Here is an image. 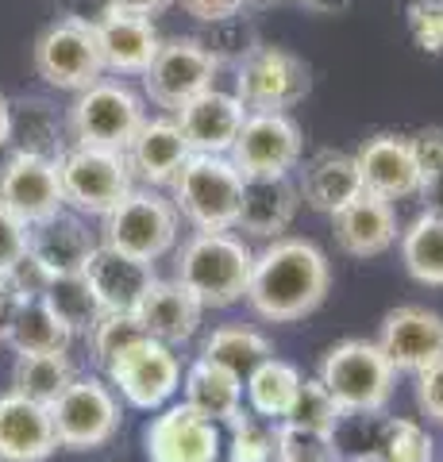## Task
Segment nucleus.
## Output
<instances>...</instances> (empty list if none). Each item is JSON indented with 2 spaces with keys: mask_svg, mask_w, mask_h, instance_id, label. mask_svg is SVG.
<instances>
[{
  "mask_svg": "<svg viewBox=\"0 0 443 462\" xmlns=\"http://www.w3.org/2000/svg\"><path fill=\"white\" fill-rule=\"evenodd\" d=\"M347 462H374V458H347Z\"/></svg>",
  "mask_w": 443,
  "mask_h": 462,
  "instance_id": "5fc2aeb1",
  "label": "nucleus"
},
{
  "mask_svg": "<svg viewBox=\"0 0 443 462\" xmlns=\"http://www.w3.org/2000/svg\"><path fill=\"white\" fill-rule=\"evenodd\" d=\"M220 424L205 420L189 404H170L147 428L151 462H220Z\"/></svg>",
  "mask_w": 443,
  "mask_h": 462,
  "instance_id": "dca6fc26",
  "label": "nucleus"
},
{
  "mask_svg": "<svg viewBox=\"0 0 443 462\" xmlns=\"http://www.w3.org/2000/svg\"><path fill=\"white\" fill-rule=\"evenodd\" d=\"M174 120L181 127L185 143L193 147V154H227L243 120H247V105L235 93H224L217 85H208L205 93L185 100L174 112Z\"/></svg>",
  "mask_w": 443,
  "mask_h": 462,
  "instance_id": "a211bd4d",
  "label": "nucleus"
},
{
  "mask_svg": "<svg viewBox=\"0 0 443 462\" xmlns=\"http://www.w3.org/2000/svg\"><path fill=\"white\" fill-rule=\"evenodd\" d=\"M85 282L93 285L97 300H101L105 312H135L139 300L147 297V289L159 282L154 263H143L124 251H112L105 243H97L93 258L85 263Z\"/></svg>",
  "mask_w": 443,
  "mask_h": 462,
  "instance_id": "b1692460",
  "label": "nucleus"
},
{
  "mask_svg": "<svg viewBox=\"0 0 443 462\" xmlns=\"http://www.w3.org/2000/svg\"><path fill=\"white\" fill-rule=\"evenodd\" d=\"M51 420L59 447L66 451H97L120 431V397L101 378H74L51 401Z\"/></svg>",
  "mask_w": 443,
  "mask_h": 462,
  "instance_id": "1a4fd4ad",
  "label": "nucleus"
},
{
  "mask_svg": "<svg viewBox=\"0 0 443 462\" xmlns=\"http://www.w3.org/2000/svg\"><path fill=\"white\" fill-rule=\"evenodd\" d=\"M16 305H20L16 289H12L8 278L0 273V343L8 339V328H12V316H16Z\"/></svg>",
  "mask_w": 443,
  "mask_h": 462,
  "instance_id": "09e8293b",
  "label": "nucleus"
},
{
  "mask_svg": "<svg viewBox=\"0 0 443 462\" xmlns=\"http://www.w3.org/2000/svg\"><path fill=\"white\" fill-rule=\"evenodd\" d=\"M32 62H35V74L51 89H62V93H81L93 81L105 78V58L93 32V20H81V16L54 20L35 39Z\"/></svg>",
  "mask_w": 443,
  "mask_h": 462,
  "instance_id": "6e6552de",
  "label": "nucleus"
},
{
  "mask_svg": "<svg viewBox=\"0 0 443 462\" xmlns=\"http://www.w3.org/2000/svg\"><path fill=\"white\" fill-rule=\"evenodd\" d=\"M185 8V16H193L197 23H217V20H227L235 12H247L243 0H178Z\"/></svg>",
  "mask_w": 443,
  "mask_h": 462,
  "instance_id": "de8ad7c7",
  "label": "nucleus"
},
{
  "mask_svg": "<svg viewBox=\"0 0 443 462\" xmlns=\"http://www.w3.org/2000/svg\"><path fill=\"white\" fill-rule=\"evenodd\" d=\"M201 42L212 51V58H217L220 66H239L243 58H247L254 47H259V32H254V23L243 16V12H235V16L227 20H217V23H205V35Z\"/></svg>",
  "mask_w": 443,
  "mask_h": 462,
  "instance_id": "4c0bfd02",
  "label": "nucleus"
},
{
  "mask_svg": "<svg viewBox=\"0 0 443 462\" xmlns=\"http://www.w3.org/2000/svg\"><path fill=\"white\" fill-rule=\"evenodd\" d=\"M374 462H432V436L405 416L382 420L374 439Z\"/></svg>",
  "mask_w": 443,
  "mask_h": 462,
  "instance_id": "c9c22d12",
  "label": "nucleus"
},
{
  "mask_svg": "<svg viewBox=\"0 0 443 462\" xmlns=\"http://www.w3.org/2000/svg\"><path fill=\"white\" fill-rule=\"evenodd\" d=\"M336 436L332 431L301 428V424H274V462H336Z\"/></svg>",
  "mask_w": 443,
  "mask_h": 462,
  "instance_id": "e433bc0d",
  "label": "nucleus"
},
{
  "mask_svg": "<svg viewBox=\"0 0 443 462\" xmlns=\"http://www.w3.org/2000/svg\"><path fill=\"white\" fill-rule=\"evenodd\" d=\"M181 389H185V404L212 424H232L243 416V378L208 363V358H197L189 366Z\"/></svg>",
  "mask_w": 443,
  "mask_h": 462,
  "instance_id": "cd10ccee",
  "label": "nucleus"
},
{
  "mask_svg": "<svg viewBox=\"0 0 443 462\" xmlns=\"http://www.w3.org/2000/svg\"><path fill=\"white\" fill-rule=\"evenodd\" d=\"M332 231H336L339 251L351 258H378L401 239L393 200L366 193V189L355 197L347 208H339L332 216Z\"/></svg>",
  "mask_w": 443,
  "mask_h": 462,
  "instance_id": "5701e85b",
  "label": "nucleus"
},
{
  "mask_svg": "<svg viewBox=\"0 0 443 462\" xmlns=\"http://www.w3.org/2000/svg\"><path fill=\"white\" fill-rule=\"evenodd\" d=\"M124 154L135 181L151 185V189H166L178 178V170L189 162L193 147L185 143L174 116H151V120L139 124V132L132 135Z\"/></svg>",
  "mask_w": 443,
  "mask_h": 462,
  "instance_id": "412c9836",
  "label": "nucleus"
},
{
  "mask_svg": "<svg viewBox=\"0 0 443 462\" xmlns=\"http://www.w3.org/2000/svg\"><path fill=\"white\" fill-rule=\"evenodd\" d=\"M170 189L181 220H189L197 231H235L243 173L227 154H189Z\"/></svg>",
  "mask_w": 443,
  "mask_h": 462,
  "instance_id": "20e7f679",
  "label": "nucleus"
},
{
  "mask_svg": "<svg viewBox=\"0 0 443 462\" xmlns=\"http://www.w3.org/2000/svg\"><path fill=\"white\" fill-rule=\"evenodd\" d=\"M374 343L393 363V370L420 374L436 358H443V316L420 305H397L382 316Z\"/></svg>",
  "mask_w": 443,
  "mask_h": 462,
  "instance_id": "2eb2a0df",
  "label": "nucleus"
},
{
  "mask_svg": "<svg viewBox=\"0 0 443 462\" xmlns=\"http://www.w3.org/2000/svg\"><path fill=\"white\" fill-rule=\"evenodd\" d=\"M397 247H401V263L412 282L443 289V212L424 208L417 220L401 231Z\"/></svg>",
  "mask_w": 443,
  "mask_h": 462,
  "instance_id": "c756f323",
  "label": "nucleus"
},
{
  "mask_svg": "<svg viewBox=\"0 0 443 462\" xmlns=\"http://www.w3.org/2000/svg\"><path fill=\"white\" fill-rule=\"evenodd\" d=\"M0 205L12 216H20L27 227L51 220L54 212H62L66 197H62L59 158L12 151L5 158V166H0Z\"/></svg>",
  "mask_w": 443,
  "mask_h": 462,
  "instance_id": "4468645a",
  "label": "nucleus"
},
{
  "mask_svg": "<svg viewBox=\"0 0 443 462\" xmlns=\"http://www.w3.org/2000/svg\"><path fill=\"white\" fill-rule=\"evenodd\" d=\"M135 316L151 339L178 346V343H189L201 331L205 305L174 278V282H154L147 289V297L139 300Z\"/></svg>",
  "mask_w": 443,
  "mask_h": 462,
  "instance_id": "393cba45",
  "label": "nucleus"
},
{
  "mask_svg": "<svg viewBox=\"0 0 443 462\" xmlns=\"http://www.w3.org/2000/svg\"><path fill=\"white\" fill-rule=\"evenodd\" d=\"M5 343L16 346V355H66L69 343H74V331L59 320V312L47 305V297H27L16 305Z\"/></svg>",
  "mask_w": 443,
  "mask_h": 462,
  "instance_id": "c85d7f7f",
  "label": "nucleus"
},
{
  "mask_svg": "<svg viewBox=\"0 0 443 462\" xmlns=\"http://www.w3.org/2000/svg\"><path fill=\"white\" fill-rule=\"evenodd\" d=\"M254 251L235 231H197L178 251V282L205 309H232L247 297Z\"/></svg>",
  "mask_w": 443,
  "mask_h": 462,
  "instance_id": "f03ea898",
  "label": "nucleus"
},
{
  "mask_svg": "<svg viewBox=\"0 0 443 462\" xmlns=\"http://www.w3.org/2000/svg\"><path fill=\"white\" fill-rule=\"evenodd\" d=\"M227 428V462H274V420L263 424V416H239Z\"/></svg>",
  "mask_w": 443,
  "mask_h": 462,
  "instance_id": "79ce46f5",
  "label": "nucleus"
},
{
  "mask_svg": "<svg viewBox=\"0 0 443 462\" xmlns=\"http://www.w3.org/2000/svg\"><path fill=\"white\" fill-rule=\"evenodd\" d=\"M409 32L424 54H443V0H412Z\"/></svg>",
  "mask_w": 443,
  "mask_h": 462,
  "instance_id": "37998d69",
  "label": "nucleus"
},
{
  "mask_svg": "<svg viewBox=\"0 0 443 462\" xmlns=\"http://www.w3.org/2000/svg\"><path fill=\"white\" fill-rule=\"evenodd\" d=\"M59 173H62L66 205L78 216H97V220H105V216L135 189L127 154L112 151V147H85V143H74V147L62 151Z\"/></svg>",
  "mask_w": 443,
  "mask_h": 462,
  "instance_id": "423d86ee",
  "label": "nucleus"
},
{
  "mask_svg": "<svg viewBox=\"0 0 443 462\" xmlns=\"http://www.w3.org/2000/svg\"><path fill=\"white\" fill-rule=\"evenodd\" d=\"M105 370L112 389L139 412L162 409L181 389V358L174 355L170 343H159L151 336H143L127 351H120Z\"/></svg>",
  "mask_w": 443,
  "mask_h": 462,
  "instance_id": "9b49d317",
  "label": "nucleus"
},
{
  "mask_svg": "<svg viewBox=\"0 0 443 462\" xmlns=\"http://www.w3.org/2000/svg\"><path fill=\"white\" fill-rule=\"evenodd\" d=\"M301 189L290 173L281 178H243V197H239V216H235V231L251 239H281L290 224L301 212Z\"/></svg>",
  "mask_w": 443,
  "mask_h": 462,
  "instance_id": "aec40b11",
  "label": "nucleus"
},
{
  "mask_svg": "<svg viewBox=\"0 0 443 462\" xmlns=\"http://www.w3.org/2000/svg\"><path fill=\"white\" fill-rule=\"evenodd\" d=\"M243 382H247L243 389H247L251 412L263 416V420H281L285 409H290L293 397H297V385H301V370H297L293 363H285V358L270 355L266 363L254 366Z\"/></svg>",
  "mask_w": 443,
  "mask_h": 462,
  "instance_id": "473e14b6",
  "label": "nucleus"
},
{
  "mask_svg": "<svg viewBox=\"0 0 443 462\" xmlns=\"http://www.w3.org/2000/svg\"><path fill=\"white\" fill-rule=\"evenodd\" d=\"M5 278H8V285H12V289H16V297H20V300H27V297H42V293H47L51 282H54V273H51L47 266H42L32 251H27V254L20 258V263L5 273Z\"/></svg>",
  "mask_w": 443,
  "mask_h": 462,
  "instance_id": "a18cd8bd",
  "label": "nucleus"
},
{
  "mask_svg": "<svg viewBox=\"0 0 443 462\" xmlns=\"http://www.w3.org/2000/svg\"><path fill=\"white\" fill-rule=\"evenodd\" d=\"M317 378L328 393L336 397L343 412H382L393 397L397 370L390 358L382 355L378 343L343 339L324 351Z\"/></svg>",
  "mask_w": 443,
  "mask_h": 462,
  "instance_id": "7ed1b4c3",
  "label": "nucleus"
},
{
  "mask_svg": "<svg viewBox=\"0 0 443 462\" xmlns=\"http://www.w3.org/2000/svg\"><path fill=\"white\" fill-rule=\"evenodd\" d=\"M174 0H105V8H120V12H135V16H159Z\"/></svg>",
  "mask_w": 443,
  "mask_h": 462,
  "instance_id": "8fccbe9b",
  "label": "nucleus"
},
{
  "mask_svg": "<svg viewBox=\"0 0 443 462\" xmlns=\"http://www.w3.org/2000/svg\"><path fill=\"white\" fill-rule=\"evenodd\" d=\"M355 162H359L366 193H378L385 200H405L420 193V166H417V154H412L409 135L382 132L374 139H366L359 154H355Z\"/></svg>",
  "mask_w": 443,
  "mask_h": 462,
  "instance_id": "4be33fe9",
  "label": "nucleus"
},
{
  "mask_svg": "<svg viewBox=\"0 0 443 462\" xmlns=\"http://www.w3.org/2000/svg\"><path fill=\"white\" fill-rule=\"evenodd\" d=\"M412 154L420 166V193L424 205L432 212H443V127H424V132L409 135Z\"/></svg>",
  "mask_w": 443,
  "mask_h": 462,
  "instance_id": "a19ab883",
  "label": "nucleus"
},
{
  "mask_svg": "<svg viewBox=\"0 0 443 462\" xmlns=\"http://www.w3.org/2000/svg\"><path fill=\"white\" fill-rule=\"evenodd\" d=\"M305 139L290 112H247L227 158L243 178H281L301 166Z\"/></svg>",
  "mask_w": 443,
  "mask_h": 462,
  "instance_id": "ddd939ff",
  "label": "nucleus"
},
{
  "mask_svg": "<svg viewBox=\"0 0 443 462\" xmlns=\"http://www.w3.org/2000/svg\"><path fill=\"white\" fill-rule=\"evenodd\" d=\"M328 289H332L328 254L312 239L281 236L270 239L263 251H254L243 300L251 305L254 316H263L270 324H297L324 305Z\"/></svg>",
  "mask_w": 443,
  "mask_h": 462,
  "instance_id": "f257e3e1",
  "label": "nucleus"
},
{
  "mask_svg": "<svg viewBox=\"0 0 443 462\" xmlns=\"http://www.w3.org/2000/svg\"><path fill=\"white\" fill-rule=\"evenodd\" d=\"M32 251L54 278L62 273H81L85 263L97 251V236L85 224V216L78 212H54L51 220H42L32 227Z\"/></svg>",
  "mask_w": 443,
  "mask_h": 462,
  "instance_id": "bb28decb",
  "label": "nucleus"
},
{
  "mask_svg": "<svg viewBox=\"0 0 443 462\" xmlns=\"http://www.w3.org/2000/svg\"><path fill=\"white\" fill-rule=\"evenodd\" d=\"M301 200L312 212H324V216H336L339 208H347L355 197H359L366 185H363V173L355 154H343V151H320L312 154L305 170H301Z\"/></svg>",
  "mask_w": 443,
  "mask_h": 462,
  "instance_id": "a878e982",
  "label": "nucleus"
},
{
  "mask_svg": "<svg viewBox=\"0 0 443 462\" xmlns=\"http://www.w3.org/2000/svg\"><path fill=\"white\" fill-rule=\"evenodd\" d=\"M143 120H147L143 97L135 89H127L120 78H101L89 89L74 93L66 127H69V139L85 143V147L127 151V143H132Z\"/></svg>",
  "mask_w": 443,
  "mask_h": 462,
  "instance_id": "0eeeda50",
  "label": "nucleus"
},
{
  "mask_svg": "<svg viewBox=\"0 0 443 462\" xmlns=\"http://www.w3.org/2000/svg\"><path fill=\"white\" fill-rule=\"evenodd\" d=\"M217 74L220 62L201 42V35H178V39H162L154 62L143 74V89H147L154 105L174 116L185 100H193L208 85H217Z\"/></svg>",
  "mask_w": 443,
  "mask_h": 462,
  "instance_id": "f8f14e48",
  "label": "nucleus"
},
{
  "mask_svg": "<svg viewBox=\"0 0 443 462\" xmlns=\"http://www.w3.org/2000/svg\"><path fill=\"white\" fill-rule=\"evenodd\" d=\"M8 127H12V100L0 93V147H8Z\"/></svg>",
  "mask_w": 443,
  "mask_h": 462,
  "instance_id": "603ef678",
  "label": "nucleus"
},
{
  "mask_svg": "<svg viewBox=\"0 0 443 462\" xmlns=\"http://www.w3.org/2000/svg\"><path fill=\"white\" fill-rule=\"evenodd\" d=\"M93 32L97 42H101L105 74L116 78H143L162 47V35L151 16H135V12H120V8H105L93 20Z\"/></svg>",
  "mask_w": 443,
  "mask_h": 462,
  "instance_id": "f3484780",
  "label": "nucleus"
},
{
  "mask_svg": "<svg viewBox=\"0 0 443 462\" xmlns=\"http://www.w3.org/2000/svg\"><path fill=\"white\" fill-rule=\"evenodd\" d=\"M59 451L51 404L8 389L0 393V462H47Z\"/></svg>",
  "mask_w": 443,
  "mask_h": 462,
  "instance_id": "6ab92c4d",
  "label": "nucleus"
},
{
  "mask_svg": "<svg viewBox=\"0 0 443 462\" xmlns=\"http://www.w3.org/2000/svg\"><path fill=\"white\" fill-rule=\"evenodd\" d=\"M47 305L59 312V320L74 331V336H89V328L101 320V300H97L93 285L85 282V273H62V278H54L47 293Z\"/></svg>",
  "mask_w": 443,
  "mask_h": 462,
  "instance_id": "f704fd0d",
  "label": "nucleus"
},
{
  "mask_svg": "<svg viewBox=\"0 0 443 462\" xmlns=\"http://www.w3.org/2000/svg\"><path fill=\"white\" fill-rule=\"evenodd\" d=\"M312 89V74L305 58H297L285 47L259 42L243 62L235 66V97L247 105V112H290L301 105Z\"/></svg>",
  "mask_w": 443,
  "mask_h": 462,
  "instance_id": "9d476101",
  "label": "nucleus"
},
{
  "mask_svg": "<svg viewBox=\"0 0 443 462\" xmlns=\"http://www.w3.org/2000/svg\"><path fill=\"white\" fill-rule=\"evenodd\" d=\"M8 143H16V151L62 158L66 143H62V120H59V112H54L47 100H39V97L12 100Z\"/></svg>",
  "mask_w": 443,
  "mask_h": 462,
  "instance_id": "2f4dec72",
  "label": "nucleus"
},
{
  "mask_svg": "<svg viewBox=\"0 0 443 462\" xmlns=\"http://www.w3.org/2000/svg\"><path fill=\"white\" fill-rule=\"evenodd\" d=\"M178 231H181V212L174 208V200L151 189V185H143V189L127 193L101 220V243L112 251L143 258V263H159L162 254L174 251Z\"/></svg>",
  "mask_w": 443,
  "mask_h": 462,
  "instance_id": "39448f33",
  "label": "nucleus"
},
{
  "mask_svg": "<svg viewBox=\"0 0 443 462\" xmlns=\"http://www.w3.org/2000/svg\"><path fill=\"white\" fill-rule=\"evenodd\" d=\"M274 5H281V0H243V8H247V12H266Z\"/></svg>",
  "mask_w": 443,
  "mask_h": 462,
  "instance_id": "864d4df0",
  "label": "nucleus"
},
{
  "mask_svg": "<svg viewBox=\"0 0 443 462\" xmlns=\"http://www.w3.org/2000/svg\"><path fill=\"white\" fill-rule=\"evenodd\" d=\"M274 355V346L263 331L254 328H243V324H224V328H212L205 343H201V358L208 363H217L224 370H232L235 378H247V374L266 363V358Z\"/></svg>",
  "mask_w": 443,
  "mask_h": 462,
  "instance_id": "7c9ffc66",
  "label": "nucleus"
},
{
  "mask_svg": "<svg viewBox=\"0 0 443 462\" xmlns=\"http://www.w3.org/2000/svg\"><path fill=\"white\" fill-rule=\"evenodd\" d=\"M281 420L285 424H301V428H317V431H336L339 420H343V409L336 404V397L320 385V378H309V382L301 378L297 397H293L290 409H285Z\"/></svg>",
  "mask_w": 443,
  "mask_h": 462,
  "instance_id": "58836bf2",
  "label": "nucleus"
},
{
  "mask_svg": "<svg viewBox=\"0 0 443 462\" xmlns=\"http://www.w3.org/2000/svg\"><path fill=\"white\" fill-rule=\"evenodd\" d=\"M78 378L69 355H16V366H12V389L32 401L51 404L62 389Z\"/></svg>",
  "mask_w": 443,
  "mask_h": 462,
  "instance_id": "72a5a7b5",
  "label": "nucleus"
},
{
  "mask_svg": "<svg viewBox=\"0 0 443 462\" xmlns=\"http://www.w3.org/2000/svg\"><path fill=\"white\" fill-rule=\"evenodd\" d=\"M305 12H312V16H336V12H343L351 5V0H297Z\"/></svg>",
  "mask_w": 443,
  "mask_h": 462,
  "instance_id": "3c124183",
  "label": "nucleus"
},
{
  "mask_svg": "<svg viewBox=\"0 0 443 462\" xmlns=\"http://www.w3.org/2000/svg\"><path fill=\"white\" fill-rule=\"evenodd\" d=\"M143 336H147V331H143L135 312H101V320L89 328L85 339H89V351H93L97 363L108 366L112 358H116L120 351H127L132 343H139Z\"/></svg>",
  "mask_w": 443,
  "mask_h": 462,
  "instance_id": "ea45409f",
  "label": "nucleus"
},
{
  "mask_svg": "<svg viewBox=\"0 0 443 462\" xmlns=\"http://www.w3.org/2000/svg\"><path fill=\"white\" fill-rule=\"evenodd\" d=\"M32 247V227L0 205V273H8Z\"/></svg>",
  "mask_w": 443,
  "mask_h": 462,
  "instance_id": "c03bdc74",
  "label": "nucleus"
},
{
  "mask_svg": "<svg viewBox=\"0 0 443 462\" xmlns=\"http://www.w3.org/2000/svg\"><path fill=\"white\" fill-rule=\"evenodd\" d=\"M417 404L428 420L443 424V358L417 374Z\"/></svg>",
  "mask_w": 443,
  "mask_h": 462,
  "instance_id": "49530a36",
  "label": "nucleus"
}]
</instances>
